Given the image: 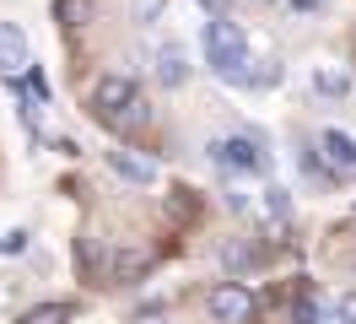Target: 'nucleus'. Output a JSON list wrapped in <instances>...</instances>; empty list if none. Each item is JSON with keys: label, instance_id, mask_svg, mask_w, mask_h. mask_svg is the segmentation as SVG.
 Instances as JSON below:
<instances>
[{"label": "nucleus", "instance_id": "1", "mask_svg": "<svg viewBox=\"0 0 356 324\" xmlns=\"http://www.w3.org/2000/svg\"><path fill=\"white\" fill-rule=\"evenodd\" d=\"M200 43H205V60H211V70L222 76V82L232 86H254V76L259 70H248V43H243V27L227 17H211L200 27Z\"/></svg>", "mask_w": 356, "mask_h": 324}, {"label": "nucleus", "instance_id": "2", "mask_svg": "<svg viewBox=\"0 0 356 324\" xmlns=\"http://www.w3.org/2000/svg\"><path fill=\"white\" fill-rule=\"evenodd\" d=\"M205 308H211L216 324H248L254 319V292H248L243 281H216L211 298H205Z\"/></svg>", "mask_w": 356, "mask_h": 324}, {"label": "nucleus", "instance_id": "3", "mask_svg": "<svg viewBox=\"0 0 356 324\" xmlns=\"http://www.w3.org/2000/svg\"><path fill=\"white\" fill-rule=\"evenodd\" d=\"M135 98H140V92H135V82H130V76H119V70H113V76H103V82L92 86V108H97L103 119H119V114H124Z\"/></svg>", "mask_w": 356, "mask_h": 324}, {"label": "nucleus", "instance_id": "4", "mask_svg": "<svg viewBox=\"0 0 356 324\" xmlns=\"http://www.w3.org/2000/svg\"><path fill=\"white\" fill-rule=\"evenodd\" d=\"M211 157L222 162V168H232V173H265L270 162H265V151L254 146L248 135H232V141H216L211 146Z\"/></svg>", "mask_w": 356, "mask_h": 324}, {"label": "nucleus", "instance_id": "5", "mask_svg": "<svg viewBox=\"0 0 356 324\" xmlns=\"http://www.w3.org/2000/svg\"><path fill=\"white\" fill-rule=\"evenodd\" d=\"M108 168L124 178V184H140V190H152L156 184V162L152 157H140V151H130V146H113L108 151Z\"/></svg>", "mask_w": 356, "mask_h": 324}, {"label": "nucleus", "instance_id": "6", "mask_svg": "<svg viewBox=\"0 0 356 324\" xmlns=\"http://www.w3.org/2000/svg\"><path fill=\"white\" fill-rule=\"evenodd\" d=\"M318 151H324V162H330L334 178H356V141H351V135L324 130V135H318Z\"/></svg>", "mask_w": 356, "mask_h": 324}, {"label": "nucleus", "instance_id": "7", "mask_svg": "<svg viewBox=\"0 0 356 324\" xmlns=\"http://www.w3.org/2000/svg\"><path fill=\"white\" fill-rule=\"evenodd\" d=\"M27 65H33V60H27V33L17 27V22H0V70L17 82Z\"/></svg>", "mask_w": 356, "mask_h": 324}, {"label": "nucleus", "instance_id": "8", "mask_svg": "<svg viewBox=\"0 0 356 324\" xmlns=\"http://www.w3.org/2000/svg\"><path fill=\"white\" fill-rule=\"evenodd\" d=\"M156 82L162 86H184L189 82V60H184V43H162V49H156Z\"/></svg>", "mask_w": 356, "mask_h": 324}, {"label": "nucleus", "instance_id": "9", "mask_svg": "<svg viewBox=\"0 0 356 324\" xmlns=\"http://www.w3.org/2000/svg\"><path fill=\"white\" fill-rule=\"evenodd\" d=\"M76 319V308L70 302H38V308H27L22 324H70Z\"/></svg>", "mask_w": 356, "mask_h": 324}, {"label": "nucleus", "instance_id": "10", "mask_svg": "<svg viewBox=\"0 0 356 324\" xmlns=\"http://www.w3.org/2000/svg\"><path fill=\"white\" fill-rule=\"evenodd\" d=\"M313 86H318L324 98H346V92H351V76L334 70V65H318V70H313Z\"/></svg>", "mask_w": 356, "mask_h": 324}, {"label": "nucleus", "instance_id": "11", "mask_svg": "<svg viewBox=\"0 0 356 324\" xmlns=\"http://www.w3.org/2000/svg\"><path fill=\"white\" fill-rule=\"evenodd\" d=\"M291 324H330V314H324V302H318V298L302 292V298L291 302Z\"/></svg>", "mask_w": 356, "mask_h": 324}, {"label": "nucleus", "instance_id": "12", "mask_svg": "<svg viewBox=\"0 0 356 324\" xmlns=\"http://www.w3.org/2000/svg\"><path fill=\"white\" fill-rule=\"evenodd\" d=\"M259 211H265V222H286V216H291V194L281 190V184H270V190H265V206H259Z\"/></svg>", "mask_w": 356, "mask_h": 324}, {"label": "nucleus", "instance_id": "13", "mask_svg": "<svg viewBox=\"0 0 356 324\" xmlns=\"http://www.w3.org/2000/svg\"><path fill=\"white\" fill-rule=\"evenodd\" d=\"M54 11H60V22H65V27H76V22L92 17V0H60Z\"/></svg>", "mask_w": 356, "mask_h": 324}, {"label": "nucleus", "instance_id": "14", "mask_svg": "<svg viewBox=\"0 0 356 324\" xmlns=\"http://www.w3.org/2000/svg\"><path fill=\"white\" fill-rule=\"evenodd\" d=\"M146 119H152V108H146V98H135V103L124 108V114H119L113 125H124V130H140V125H146Z\"/></svg>", "mask_w": 356, "mask_h": 324}, {"label": "nucleus", "instance_id": "15", "mask_svg": "<svg viewBox=\"0 0 356 324\" xmlns=\"http://www.w3.org/2000/svg\"><path fill=\"white\" fill-rule=\"evenodd\" d=\"M162 11H168V0H135V22H140V27L162 22Z\"/></svg>", "mask_w": 356, "mask_h": 324}, {"label": "nucleus", "instance_id": "16", "mask_svg": "<svg viewBox=\"0 0 356 324\" xmlns=\"http://www.w3.org/2000/svg\"><path fill=\"white\" fill-rule=\"evenodd\" d=\"M222 259L232 265V270H243V265H254V249H248V243H227V249H222Z\"/></svg>", "mask_w": 356, "mask_h": 324}, {"label": "nucleus", "instance_id": "17", "mask_svg": "<svg viewBox=\"0 0 356 324\" xmlns=\"http://www.w3.org/2000/svg\"><path fill=\"white\" fill-rule=\"evenodd\" d=\"M27 98H33V103H44V98H49V82H44V70H27Z\"/></svg>", "mask_w": 356, "mask_h": 324}, {"label": "nucleus", "instance_id": "18", "mask_svg": "<svg viewBox=\"0 0 356 324\" xmlns=\"http://www.w3.org/2000/svg\"><path fill=\"white\" fill-rule=\"evenodd\" d=\"M27 249V233H6L0 238V254H22Z\"/></svg>", "mask_w": 356, "mask_h": 324}, {"label": "nucleus", "instance_id": "19", "mask_svg": "<svg viewBox=\"0 0 356 324\" xmlns=\"http://www.w3.org/2000/svg\"><path fill=\"white\" fill-rule=\"evenodd\" d=\"M334 314H340V319H346V324H356V292H346V298H340V308H334Z\"/></svg>", "mask_w": 356, "mask_h": 324}, {"label": "nucleus", "instance_id": "20", "mask_svg": "<svg viewBox=\"0 0 356 324\" xmlns=\"http://www.w3.org/2000/svg\"><path fill=\"white\" fill-rule=\"evenodd\" d=\"M205 11H211V17H227V0H200Z\"/></svg>", "mask_w": 356, "mask_h": 324}, {"label": "nucleus", "instance_id": "21", "mask_svg": "<svg viewBox=\"0 0 356 324\" xmlns=\"http://www.w3.org/2000/svg\"><path fill=\"white\" fill-rule=\"evenodd\" d=\"M324 0H291V11H318Z\"/></svg>", "mask_w": 356, "mask_h": 324}, {"label": "nucleus", "instance_id": "22", "mask_svg": "<svg viewBox=\"0 0 356 324\" xmlns=\"http://www.w3.org/2000/svg\"><path fill=\"white\" fill-rule=\"evenodd\" d=\"M259 6H275V0H259Z\"/></svg>", "mask_w": 356, "mask_h": 324}]
</instances>
